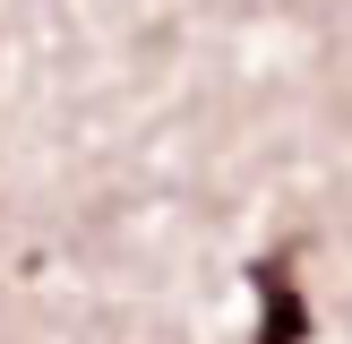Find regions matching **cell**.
<instances>
[{
    "label": "cell",
    "instance_id": "obj_1",
    "mask_svg": "<svg viewBox=\"0 0 352 344\" xmlns=\"http://www.w3.org/2000/svg\"><path fill=\"white\" fill-rule=\"evenodd\" d=\"M301 250H267V258H250V292H258V344H309V301H301Z\"/></svg>",
    "mask_w": 352,
    "mask_h": 344
}]
</instances>
